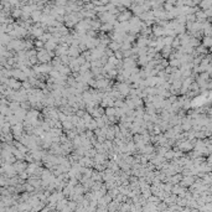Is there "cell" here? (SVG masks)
<instances>
[{"label":"cell","mask_w":212,"mask_h":212,"mask_svg":"<svg viewBox=\"0 0 212 212\" xmlns=\"http://www.w3.org/2000/svg\"><path fill=\"white\" fill-rule=\"evenodd\" d=\"M205 40H206V41H205V46H210V37H208V36H207ZM205 46H203V47H205Z\"/></svg>","instance_id":"cell-2"},{"label":"cell","mask_w":212,"mask_h":212,"mask_svg":"<svg viewBox=\"0 0 212 212\" xmlns=\"http://www.w3.org/2000/svg\"><path fill=\"white\" fill-rule=\"evenodd\" d=\"M107 114H115V109L114 108H108Z\"/></svg>","instance_id":"cell-1"},{"label":"cell","mask_w":212,"mask_h":212,"mask_svg":"<svg viewBox=\"0 0 212 212\" xmlns=\"http://www.w3.org/2000/svg\"><path fill=\"white\" fill-rule=\"evenodd\" d=\"M179 19H186V18H185V16H179ZM184 21H185V20H182V21H181V20H179L177 23H179V24H181V23H184Z\"/></svg>","instance_id":"cell-3"}]
</instances>
